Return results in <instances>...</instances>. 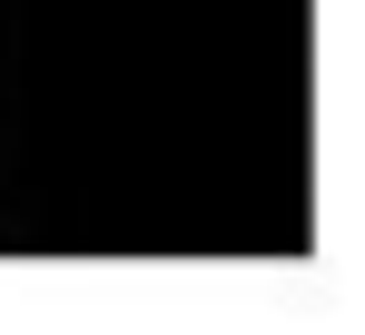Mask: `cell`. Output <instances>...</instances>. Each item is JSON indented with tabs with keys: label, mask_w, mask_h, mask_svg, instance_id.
I'll return each mask as SVG.
<instances>
[]
</instances>
